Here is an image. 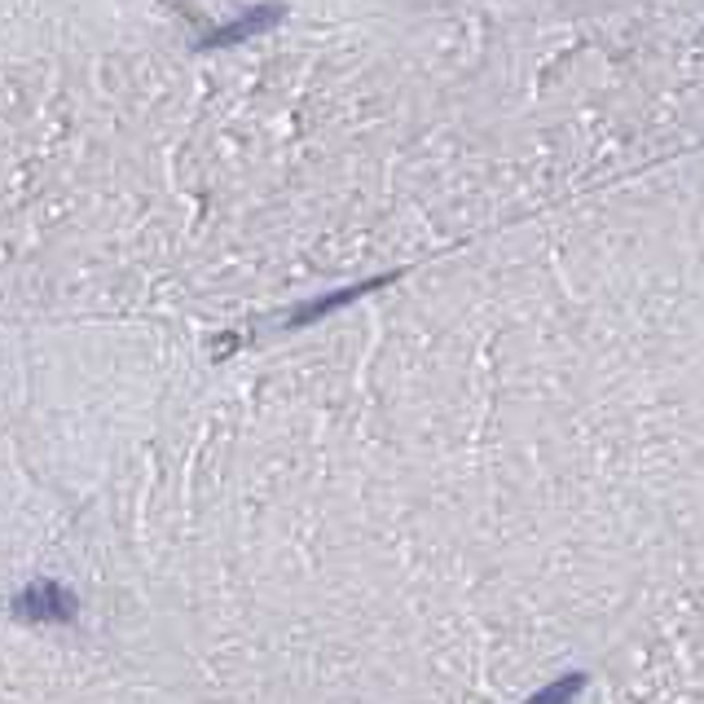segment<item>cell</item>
<instances>
[{"label": "cell", "mask_w": 704, "mask_h": 704, "mask_svg": "<svg viewBox=\"0 0 704 704\" xmlns=\"http://www.w3.org/2000/svg\"><path fill=\"white\" fill-rule=\"evenodd\" d=\"M287 19V10L282 5H256V10H247L239 23H229V27H220L216 36H207L203 40V49H224V45H243V40H252V36H265V32H274L278 23Z\"/></svg>", "instance_id": "3957f363"}, {"label": "cell", "mask_w": 704, "mask_h": 704, "mask_svg": "<svg viewBox=\"0 0 704 704\" xmlns=\"http://www.w3.org/2000/svg\"><path fill=\"white\" fill-rule=\"evenodd\" d=\"M211 704H537L700 591L695 362L177 384L49 572Z\"/></svg>", "instance_id": "6da1fadb"}, {"label": "cell", "mask_w": 704, "mask_h": 704, "mask_svg": "<svg viewBox=\"0 0 704 704\" xmlns=\"http://www.w3.org/2000/svg\"><path fill=\"white\" fill-rule=\"evenodd\" d=\"M0 704H211L150 673L75 621L0 617Z\"/></svg>", "instance_id": "7a4b0ae2"}]
</instances>
